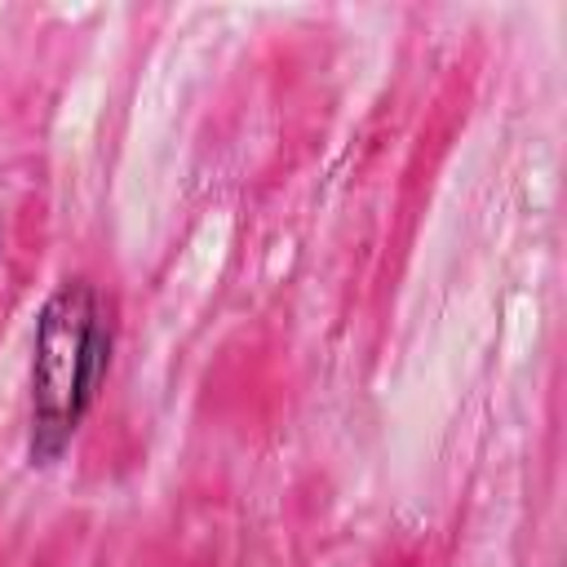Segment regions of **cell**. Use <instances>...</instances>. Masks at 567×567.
Instances as JSON below:
<instances>
[{
	"label": "cell",
	"instance_id": "1",
	"mask_svg": "<svg viewBox=\"0 0 567 567\" xmlns=\"http://www.w3.org/2000/svg\"><path fill=\"white\" fill-rule=\"evenodd\" d=\"M111 323L89 279H62L35 319L31 346V461L53 465L111 372Z\"/></svg>",
	"mask_w": 567,
	"mask_h": 567
}]
</instances>
